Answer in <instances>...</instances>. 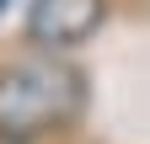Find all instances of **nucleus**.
Returning a JSON list of instances; mask_svg holds the SVG:
<instances>
[{
	"label": "nucleus",
	"mask_w": 150,
	"mask_h": 144,
	"mask_svg": "<svg viewBox=\"0 0 150 144\" xmlns=\"http://www.w3.org/2000/svg\"><path fill=\"white\" fill-rule=\"evenodd\" d=\"M81 107V75L54 59V53H27L0 69V134L32 139L75 117Z\"/></svg>",
	"instance_id": "nucleus-1"
},
{
	"label": "nucleus",
	"mask_w": 150,
	"mask_h": 144,
	"mask_svg": "<svg viewBox=\"0 0 150 144\" xmlns=\"http://www.w3.org/2000/svg\"><path fill=\"white\" fill-rule=\"evenodd\" d=\"M102 0H32V11H27V38L32 43H43L48 53L54 48H75V43H86L91 32L102 27Z\"/></svg>",
	"instance_id": "nucleus-2"
},
{
	"label": "nucleus",
	"mask_w": 150,
	"mask_h": 144,
	"mask_svg": "<svg viewBox=\"0 0 150 144\" xmlns=\"http://www.w3.org/2000/svg\"><path fill=\"white\" fill-rule=\"evenodd\" d=\"M0 11H6V0H0Z\"/></svg>",
	"instance_id": "nucleus-3"
}]
</instances>
